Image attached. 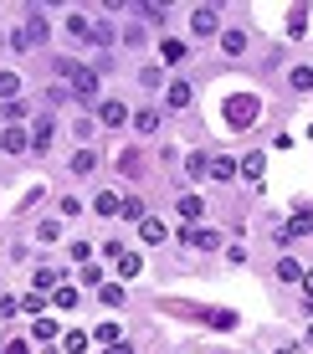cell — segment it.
I'll return each instance as SVG.
<instances>
[{"label":"cell","instance_id":"obj_1","mask_svg":"<svg viewBox=\"0 0 313 354\" xmlns=\"http://www.w3.org/2000/svg\"><path fill=\"white\" fill-rule=\"evenodd\" d=\"M257 113H262V97L257 93H231V97H226V108H221V118L231 129H247Z\"/></svg>","mask_w":313,"mask_h":354},{"label":"cell","instance_id":"obj_2","mask_svg":"<svg viewBox=\"0 0 313 354\" xmlns=\"http://www.w3.org/2000/svg\"><path fill=\"white\" fill-rule=\"evenodd\" d=\"M72 93H77L82 103H98V72L77 67V72H72Z\"/></svg>","mask_w":313,"mask_h":354},{"label":"cell","instance_id":"obj_3","mask_svg":"<svg viewBox=\"0 0 313 354\" xmlns=\"http://www.w3.org/2000/svg\"><path fill=\"white\" fill-rule=\"evenodd\" d=\"M190 31H196V36H216V31H221V16H216V6H200L196 16H190Z\"/></svg>","mask_w":313,"mask_h":354},{"label":"cell","instance_id":"obj_4","mask_svg":"<svg viewBox=\"0 0 313 354\" xmlns=\"http://www.w3.org/2000/svg\"><path fill=\"white\" fill-rule=\"evenodd\" d=\"M0 149H6V154H26V149H31V133H26V129H16V124H10L6 133H0Z\"/></svg>","mask_w":313,"mask_h":354},{"label":"cell","instance_id":"obj_5","mask_svg":"<svg viewBox=\"0 0 313 354\" xmlns=\"http://www.w3.org/2000/svg\"><path fill=\"white\" fill-rule=\"evenodd\" d=\"M160 57H164V67H180V62L190 57V46L180 41V36H164V41H160Z\"/></svg>","mask_w":313,"mask_h":354},{"label":"cell","instance_id":"obj_6","mask_svg":"<svg viewBox=\"0 0 313 354\" xmlns=\"http://www.w3.org/2000/svg\"><path fill=\"white\" fill-rule=\"evenodd\" d=\"M190 93H196V88H190L185 77H175L170 88H164V108H190Z\"/></svg>","mask_w":313,"mask_h":354},{"label":"cell","instance_id":"obj_7","mask_svg":"<svg viewBox=\"0 0 313 354\" xmlns=\"http://www.w3.org/2000/svg\"><path fill=\"white\" fill-rule=\"evenodd\" d=\"M52 133H57L52 118H36V129H31V149H36V154H46V149H52Z\"/></svg>","mask_w":313,"mask_h":354},{"label":"cell","instance_id":"obj_8","mask_svg":"<svg viewBox=\"0 0 313 354\" xmlns=\"http://www.w3.org/2000/svg\"><path fill=\"white\" fill-rule=\"evenodd\" d=\"M180 216H185V221H200V216H206V201H200V195H180V205H175Z\"/></svg>","mask_w":313,"mask_h":354},{"label":"cell","instance_id":"obj_9","mask_svg":"<svg viewBox=\"0 0 313 354\" xmlns=\"http://www.w3.org/2000/svg\"><path fill=\"white\" fill-rule=\"evenodd\" d=\"M88 344H93V334H82V328H67V334H62L67 354H88Z\"/></svg>","mask_w":313,"mask_h":354},{"label":"cell","instance_id":"obj_10","mask_svg":"<svg viewBox=\"0 0 313 354\" xmlns=\"http://www.w3.org/2000/svg\"><path fill=\"white\" fill-rule=\"evenodd\" d=\"M308 231H313V211H298L293 221H287V226L278 231V236H308Z\"/></svg>","mask_w":313,"mask_h":354},{"label":"cell","instance_id":"obj_11","mask_svg":"<svg viewBox=\"0 0 313 354\" xmlns=\"http://www.w3.org/2000/svg\"><path fill=\"white\" fill-rule=\"evenodd\" d=\"M221 52L226 57H242L247 52V31H221Z\"/></svg>","mask_w":313,"mask_h":354},{"label":"cell","instance_id":"obj_12","mask_svg":"<svg viewBox=\"0 0 313 354\" xmlns=\"http://www.w3.org/2000/svg\"><path fill=\"white\" fill-rule=\"evenodd\" d=\"M98 118H103V124H129V108H124V103H113V97H108V103L98 108Z\"/></svg>","mask_w":313,"mask_h":354},{"label":"cell","instance_id":"obj_13","mask_svg":"<svg viewBox=\"0 0 313 354\" xmlns=\"http://www.w3.org/2000/svg\"><path fill=\"white\" fill-rule=\"evenodd\" d=\"M93 169H98V154H93V149H77V154H72V175H93Z\"/></svg>","mask_w":313,"mask_h":354},{"label":"cell","instance_id":"obj_14","mask_svg":"<svg viewBox=\"0 0 313 354\" xmlns=\"http://www.w3.org/2000/svg\"><path fill=\"white\" fill-rule=\"evenodd\" d=\"M93 211H98V216H113V211H124V201H118L113 190H98V201H93Z\"/></svg>","mask_w":313,"mask_h":354},{"label":"cell","instance_id":"obj_15","mask_svg":"<svg viewBox=\"0 0 313 354\" xmlns=\"http://www.w3.org/2000/svg\"><path fill=\"white\" fill-rule=\"evenodd\" d=\"M236 169H242V165H236V160H226V154H221V160H211V180H221V185H226V180L236 175Z\"/></svg>","mask_w":313,"mask_h":354},{"label":"cell","instance_id":"obj_16","mask_svg":"<svg viewBox=\"0 0 313 354\" xmlns=\"http://www.w3.org/2000/svg\"><path fill=\"white\" fill-rule=\"evenodd\" d=\"M0 97H6V103L21 97V77H16V72H0Z\"/></svg>","mask_w":313,"mask_h":354},{"label":"cell","instance_id":"obj_17","mask_svg":"<svg viewBox=\"0 0 313 354\" xmlns=\"http://www.w3.org/2000/svg\"><path fill=\"white\" fill-rule=\"evenodd\" d=\"M185 169H190V180H211V160H206V154H190Z\"/></svg>","mask_w":313,"mask_h":354},{"label":"cell","instance_id":"obj_18","mask_svg":"<svg viewBox=\"0 0 313 354\" xmlns=\"http://www.w3.org/2000/svg\"><path fill=\"white\" fill-rule=\"evenodd\" d=\"M67 31H72V36H82V41H93V31H98V26H93L88 16H67Z\"/></svg>","mask_w":313,"mask_h":354},{"label":"cell","instance_id":"obj_19","mask_svg":"<svg viewBox=\"0 0 313 354\" xmlns=\"http://www.w3.org/2000/svg\"><path fill=\"white\" fill-rule=\"evenodd\" d=\"M134 129H139V133H154V129H160V113H154V108H139V113H134Z\"/></svg>","mask_w":313,"mask_h":354},{"label":"cell","instance_id":"obj_20","mask_svg":"<svg viewBox=\"0 0 313 354\" xmlns=\"http://www.w3.org/2000/svg\"><path fill=\"white\" fill-rule=\"evenodd\" d=\"M98 303H103V308H118V303H124V288H118V283H103V288H98Z\"/></svg>","mask_w":313,"mask_h":354},{"label":"cell","instance_id":"obj_21","mask_svg":"<svg viewBox=\"0 0 313 354\" xmlns=\"http://www.w3.org/2000/svg\"><path fill=\"white\" fill-rule=\"evenodd\" d=\"M287 82H293L298 93H313V67H293V72H287Z\"/></svg>","mask_w":313,"mask_h":354},{"label":"cell","instance_id":"obj_22","mask_svg":"<svg viewBox=\"0 0 313 354\" xmlns=\"http://www.w3.org/2000/svg\"><path fill=\"white\" fill-rule=\"evenodd\" d=\"M93 339H98V344H108V349H113V344H124V334H118V324H98V334H93Z\"/></svg>","mask_w":313,"mask_h":354},{"label":"cell","instance_id":"obj_23","mask_svg":"<svg viewBox=\"0 0 313 354\" xmlns=\"http://www.w3.org/2000/svg\"><path fill=\"white\" fill-rule=\"evenodd\" d=\"M139 236L149 241V247H160V241H164V221H144V226H139Z\"/></svg>","mask_w":313,"mask_h":354},{"label":"cell","instance_id":"obj_24","mask_svg":"<svg viewBox=\"0 0 313 354\" xmlns=\"http://www.w3.org/2000/svg\"><path fill=\"white\" fill-rule=\"evenodd\" d=\"M31 334H36V339H62V334H57V319H46V313L31 324Z\"/></svg>","mask_w":313,"mask_h":354},{"label":"cell","instance_id":"obj_25","mask_svg":"<svg viewBox=\"0 0 313 354\" xmlns=\"http://www.w3.org/2000/svg\"><path fill=\"white\" fill-rule=\"evenodd\" d=\"M46 288H62L57 283V267H36V292H46Z\"/></svg>","mask_w":313,"mask_h":354},{"label":"cell","instance_id":"obj_26","mask_svg":"<svg viewBox=\"0 0 313 354\" xmlns=\"http://www.w3.org/2000/svg\"><path fill=\"white\" fill-rule=\"evenodd\" d=\"M278 277H283V283H298V277H303V267H298L293 257H283V262H278Z\"/></svg>","mask_w":313,"mask_h":354},{"label":"cell","instance_id":"obj_27","mask_svg":"<svg viewBox=\"0 0 313 354\" xmlns=\"http://www.w3.org/2000/svg\"><path fill=\"white\" fill-rule=\"evenodd\" d=\"M196 247L200 252H216V247H221V231H196Z\"/></svg>","mask_w":313,"mask_h":354},{"label":"cell","instance_id":"obj_28","mask_svg":"<svg viewBox=\"0 0 313 354\" xmlns=\"http://www.w3.org/2000/svg\"><path fill=\"white\" fill-rule=\"evenodd\" d=\"M36 236H41V241H57V236H62V216H57V221H41V226H36Z\"/></svg>","mask_w":313,"mask_h":354},{"label":"cell","instance_id":"obj_29","mask_svg":"<svg viewBox=\"0 0 313 354\" xmlns=\"http://www.w3.org/2000/svg\"><path fill=\"white\" fill-rule=\"evenodd\" d=\"M52 303H57L62 313H67V308H77V288H57V298H52Z\"/></svg>","mask_w":313,"mask_h":354},{"label":"cell","instance_id":"obj_30","mask_svg":"<svg viewBox=\"0 0 313 354\" xmlns=\"http://www.w3.org/2000/svg\"><path fill=\"white\" fill-rule=\"evenodd\" d=\"M124 221H149V216H144V201H124Z\"/></svg>","mask_w":313,"mask_h":354},{"label":"cell","instance_id":"obj_31","mask_svg":"<svg viewBox=\"0 0 313 354\" xmlns=\"http://www.w3.org/2000/svg\"><path fill=\"white\" fill-rule=\"evenodd\" d=\"M67 257H72V262H82V267H88V257H93V247H88V241H72V247H67Z\"/></svg>","mask_w":313,"mask_h":354},{"label":"cell","instance_id":"obj_32","mask_svg":"<svg viewBox=\"0 0 313 354\" xmlns=\"http://www.w3.org/2000/svg\"><path fill=\"white\" fill-rule=\"evenodd\" d=\"M82 283H88V288H103V267L88 262V267H82Z\"/></svg>","mask_w":313,"mask_h":354},{"label":"cell","instance_id":"obj_33","mask_svg":"<svg viewBox=\"0 0 313 354\" xmlns=\"http://www.w3.org/2000/svg\"><path fill=\"white\" fill-rule=\"evenodd\" d=\"M21 308H26V313H36V319H41V308H46V298H41V292H26V298H21Z\"/></svg>","mask_w":313,"mask_h":354},{"label":"cell","instance_id":"obj_34","mask_svg":"<svg viewBox=\"0 0 313 354\" xmlns=\"http://www.w3.org/2000/svg\"><path fill=\"white\" fill-rule=\"evenodd\" d=\"M139 267H144L139 257H118V277H139Z\"/></svg>","mask_w":313,"mask_h":354},{"label":"cell","instance_id":"obj_35","mask_svg":"<svg viewBox=\"0 0 313 354\" xmlns=\"http://www.w3.org/2000/svg\"><path fill=\"white\" fill-rule=\"evenodd\" d=\"M26 113H31V108L21 103V97H16V103H6V118H10V124H21V118H26Z\"/></svg>","mask_w":313,"mask_h":354},{"label":"cell","instance_id":"obj_36","mask_svg":"<svg viewBox=\"0 0 313 354\" xmlns=\"http://www.w3.org/2000/svg\"><path fill=\"white\" fill-rule=\"evenodd\" d=\"M242 169H247L252 180H262V154H247V160H242Z\"/></svg>","mask_w":313,"mask_h":354},{"label":"cell","instance_id":"obj_37","mask_svg":"<svg viewBox=\"0 0 313 354\" xmlns=\"http://www.w3.org/2000/svg\"><path fill=\"white\" fill-rule=\"evenodd\" d=\"M139 16H144V21H154V26H160V21H164V6H139Z\"/></svg>","mask_w":313,"mask_h":354},{"label":"cell","instance_id":"obj_38","mask_svg":"<svg viewBox=\"0 0 313 354\" xmlns=\"http://www.w3.org/2000/svg\"><path fill=\"white\" fill-rule=\"evenodd\" d=\"M6 354H31V344H26V339H10V344H6Z\"/></svg>","mask_w":313,"mask_h":354},{"label":"cell","instance_id":"obj_39","mask_svg":"<svg viewBox=\"0 0 313 354\" xmlns=\"http://www.w3.org/2000/svg\"><path fill=\"white\" fill-rule=\"evenodd\" d=\"M303 288H308V298H313V272H303Z\"/></svg>","mask_w":313,"mask_h":354},{"label":"cell","instance_id":"obj_40","mask_svg":"<svg viewBox=\"0 0 313 354\" xmlns=\"http://www.w3.org/2000/svg\"><path fill=\"white\" fill-rule=\"evenodd\" d=\"M303 344H308V349H313V324H308V334H303Z\"/></svg>","mask_w":313,"mask_h":354},{"label":"cell","instance_id":"obj_41","mask_svg":"<svg viewBox=\"0 0 313 354\" xmlns=\"http://www.w3.org/2000/svg\"><path fill=\"white\" fill-rule=\"evenodd\" d=\"M278 354H298V349H278Z\"/></svg>","mask_w":313,"mask_h":354},{"label":"cell","instance_id":"obj_42","mask_svg":"<svg viewBox=\"0 0 313 354\" xmlns=\"http://www.w3.org/2000/svg\"><path fill=\"white\" fill-rule=\"evenodd\" d=\"M0 354H6V344H0Z\"/></svg>","mask_w":313,"mask_h":354},{"label":"cell","instance_id":"obj_43","mask_svg":"<svg viewBox=\"0 0 313 354\" xmlns=\"http://www.w3.org/2000/svg\"><path fill=\"white\" fill-rule=\"evenodd\" d=\"M308 133H313V129H308Z\"/></svg>","mask_w":313,"mask_h":354}]
</instances>
